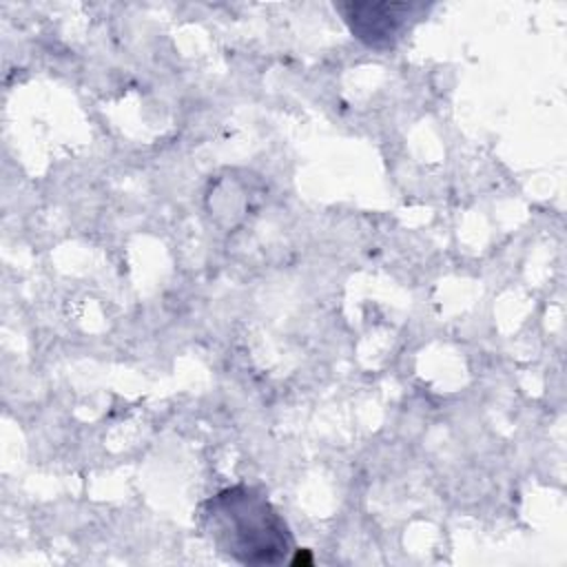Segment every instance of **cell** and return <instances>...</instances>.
Wrapping results in <instances>:
<instances>
[{
    "instance_id": "cell-1",
    "label": "cell",
    "mask_w": 567,
    "mask_h": 567,
    "mask_svg": "<svg viewBox=\"0 0 567 567\" xmlns=\"http://www.w3.org/2000/svg\"><path fill=\"white\" fill-rule=\"evenodd\" d=\"M199 525L221 556L241 565H279L295 551L284 516L248 485L226 487L204 501Z\"/></svg>"
},
{
    "instance_id": "cell-2",
    "label": "cell",
    "mask_w": 567,
    "mask_h": 567,
    "mask_svg": "<svg viewBox=\"0 0 567 567\" xmlns=\"http://www.w3.org/2000/svg\"><path fill=\"white\" fill-rule=\"evenodd\" d=\"M352 35L368 47H392L414 18L419 4L408 2H348L337 4Z\"/></svg>"
}]
</instances>
